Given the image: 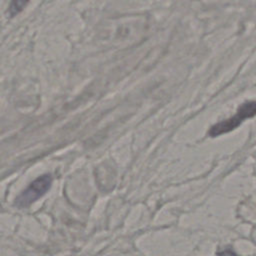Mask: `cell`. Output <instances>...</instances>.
<instances>
[{
  "label": "cell",
  "instance_id": "cell-1",
  "mask_svg": "<svg viewBox=\"0 0 256 256\" xmlns=\"http://www.w3.org/2000/svg\"><path fill=\"white\" fill-rule=\"evenodd\" d=\"M52 184L51 174H43L33 180L15 199V205L19 208L30 206L41 198L50 189Z\"/></svg>",
  "mask_w": 256,
  "mask_h": 256
},
{
  "label": "cell",
  "instance_id": "cell-2",
  "mask_svg": "<svg viewBox=\"0 0 256 256\" xmlns=\"http://www.w3.org/2000/svg\"><path fill=\"white\" fill-rule=\"evenodd\" d=\"M254 115H256V102H247L239 107L237 113L234 116L224 121H221L211 127V129L209 130V135L212 137H216L224 133L230 132L238 127L242 121L253 117Z\"/></svg>",
  "mask_w": 256,
  "mask_h": 256
},
{
  "label": "cell",
  "instance_id": "cell-3",
  "mask_svg": "<svg viewBox=\"0 0 256 256\" xmlns=\"http://www.w3.org/2000/svg\"><path fill=\"white\" fill-rule=\"evenodd\" d=\"M28 2H29V0H12L11 4L9 6V13L12 16L18 14L19 12H21L24 9V7L27 5Z\"/></svg>",
  "mask_w": 256,
  "mask_h": 256
},
{
  "label": "cell",
  "instance_id": "cell-4",
  "mask_svg": "<svg viewBox=\"0 0 256 256\" xmlns=\"http://www.w3.org/2000/svg\"><path fill=\"white\" fill-rule=\"evenodd\" d=\"M219 256H237V255L233 251L225 250V251H222L221 253H219Z\"/></svg>",
  "mask_w": 256,
  "mask_h": 256
}]
</instances>
